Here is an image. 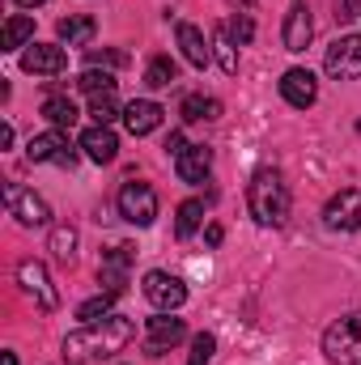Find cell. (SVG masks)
Masks as SVG:
<instances>
[{
  "mask_svg": "<svg viewBox=\"0 0 361 365\" xmlns=\"http://www.w3.org/2000/svg\"><path fill=\"white\" fill-rule=\"evenodd\" d=\"M132 336H136V323H132V319L106 314V319L86 323L81 331H73V336L64 340V357L77 361V365L90 361V357H115V353H123V349L132 344Z\"/></svg>",
  "mask_w": 361,
  "mask_h": 365,
  "instance_id": "1",
  "label": "cell"
},
{
  "mask_svg": "<svg viewBox=\"0 0 361 365\" xmlns=\"http://www.w3.org/2000/svg\"><path fill=\"white\" fill-rule=\"evenodd\" d=\"M247 204H251V217L260 225H285L289 217V187L276 170H255L251 187H247Z\"/></svg>",
  "mask_w": 361,
  "mask_h": 365,
  "instance_id": "2",
  "label": "cell"
},
{
  "mask_svg": "<svg viewBox=\"0 0 361 365\" xmlns=\"http://www.w3.org/2000/svg\"><path fill=\"white\" fill-rule=\"evenodd\" d=\"M323 357L332 365H361V310L336 319L323 331Z\"/></svg>",
  "mask_w": 361,
  "mask_h": 365,
  "instance_id": "3",
  "label": "cell"
},
{
  "mask_svg": "<svg viewBox=\"0 0 361 365\" xmlns=\"http://www.w3.org/2000/svg\"><path fill=\"white\" fill-rule=\"evenodd\" d=\"M115 204H119V217L132 221V225H153V217H158V191H153L149 182L128 179L119 187Z\"/></svg>",
  "mask_w": 361,
  "mask_h": 365,
  "instance_id": "4",
  "label": "cell"
},
{
  "mask_svg": "<svg viewBox=\"0 0 361 365\" xmlns=\"http://www.w3.org/2000/svg\"><path fill=\"white\" fill-rule=\"evenodd\" d=\"M4 204H9V217H17L21 225H51L47 200L34 195V191L21 187V182H4Z\"/></svg>",
  "mask_w": 361,
  "mask_h": 365,
  "instance_id": "5",
  "label": "cell"
},
{
  "mask_svg": "<svg viewBox=\"0 0 361 365\" xmlns=\"http://www.w3.org/2000/svg\"><path fill=\"white\" fill-rule=\"evenodd\" d=\"M327 77L336 81H357L361 77V34H345L327 47V60H323Z\"/></svg>",
  "mask_w": 361,
  "mask_h": 365,
  "instance_id": "6",
  "label": "cell"
},
{
  "mask_svg": "<svg viewBox=\"0 0 361 365\" xmlns=\"http://www.w3.org/2000/svg\"><path fill=\"white\" fill-rule=\"evenodd\" d=\"M17 284L26 289V297H34L39 310H56V306H60V293H56L51 276H47V268H43L39 259H21V264H17Z\"/></svg>",
  "mask_w": 361,
  "mask_h": 365,
  "instance_id": "7",
  "label": "cell"
},
{
  "mask_svg": "<svg viewBox=\"0 0 361 365\" xmlns=\"http://www.w3.org/2000/svg\"><path fill=\"white\" fill-rule=\"evenodd\" d=\"M183 336H187V323H183V319H175V310H158V314L149 319L145 349H149L153 357H162V353H171L175 344H183Z\"/></svg>",
  "mask_w": 361,
  "mask_h": 365,
  "instance_id": "8",
  "label": "cell"
},
{
  "mask_svg": "<svg viewBox=\"0 0 361 365\" xmlns=\"http://www.w3.org/2000/svg\"><path fill=\"white\" fill-rule=\"evenodd\" d=\"M323 225L327 230H361V191L357 187H345V191H336L327 200Z\"/></svg>",
  "mask_w": 361,
  "mask_h": 365,
  "instance_id": "9",
  "label": "cell"
},
{
  "mask_svg": "<svg viewBox=\"0 0 361 365\" xmlns=\"http://www.w3.org/2000/svg\"><path fill=\"white\" fill-rule=\"evenodd\" d=\"M26 158H30V162H56V166H73V162H77V153H73V145H68V136H64L60 128L30 136Z\"/></svg>",
  "mask_w": 361,
  "mask_h": 365,
  "instance_id": "10",
  "label": "cell"
},
{
  "mask_svg": "<svg viewBox=\"0 0 361 365\" xmlns=\"http://www.w3.org/2000/svg\"><path fill=\"white\" fill-rule=\"evenodd\" d=\"M145 297L158 306V310H179L183 302H187V284H183L179 276L171 272H145Z\"/></svg>",
  "mask_w": 361,
  "mask_h": 365,
  "instance_id": "11",
  "label": "cell"
},
{
  "mask_svg": "<svg viewBox=\"0 0 361 365\" xmlns=\"http://www.w3.org/2000/svg\"><path fill=\"white\" fill-rule=\"evenodd\" d=\"M280 98H285L289 106H298V110L315 106V98H319V81H315V73H310V68H289V73L280 77Z\"/></svg>",
  "mask_w": 361,
  "mask_h": 365,
  "instance_id": "12",
  "label": "cell"
},
{
  "mask_svg": "<svg viewBox=\"0 0 361 365\" xmlns=\"http://www.w3.org/2000/svg\"><path fill=\"white\" fill-rule=\"evenodd\" d=\"M68 64L64 47H51V43H30V51L21 56V68L26 73H39V77H60Z\"/></svg>",
  "mask_w": 361,
  "mask_h": 365,
  "instance_id": "13",
  "label": "cell"
},
{
  "mask_svg": "<svg viewBox=\"0 0 361 365\" xmlns=\"http://www.w3.org/2000/svg\"><path fill=\"white\" fill-rule=\"evenodd\" d=\"M162 106L153 102V98H132L128 106H123V128L132 132V136H149L153 128H162Z\"/></svg>",
  "mask_w": 361,
  "mask_h": 365,
  "instance_id": "14",
  "label": "cell"
},
{
  "mask_svg": "<svg viewBox=\"0 0 361 365\" xmlns=\"http://www.w3.org/2000/svg\"><path fill=\"white\" fill-rule=\"evenodd\" d=\"M310 34H315V21H310L306 4H302V0H289V13H285V30H280V38H285V51H306Z\"/></svg>",
  "mask_w": 361,
  "mask_h": 365,
  "instance_id": "15",
  "label": "cell"
},
{
  "mask_svg": "<svg viewBox=\"0 0 361 365\" xmlns=\"http://www.w3.org/2000/svg\"><path fill=\"white\" fill-rule=\"evenodd\" d=\"M128 268H132V247H111V255H102V268H98V284H106V293H123L128 284Z\"/></svg>",
  "mask_w": 361,
  "mask_h": 365,
  "instance_id": "16",
  "label": "cell"
},
{
  "mask_svg": "<svg viewBox=\"0 0 361 365\" xmlns=\"http://www.w3.org/2000/svg\"><path fill=\"white\" fill-rule=\"evenodd\" d=\"M175 34H179L183 60H187L191 68H208V64H213V43H204V30H200V26L179 21V26H175Z\"/></svg>",
  "mask_w": 361,
  "mask_h": 365,
  "instance_id": "17",
  "label": "cell"
},
{
  "mask_svg": "<svg viewBox=\"0 0 361 365\" xmlns=\"http://www.w3.org/2000/svg\"><path fill=\"white\" fill-rule=\"evenodd\" d=\"M81 149H86V158L98 162V166H111L115 158H119V136L106 128V123H93L90 132L81 136Z\"/></svg>",
  "mask_w": 361,
  "mask_h": 365,
  "instance_id": "18",
  "label": "cell"
},
{
  "mask_svg": "<svg viewBox=\"0 0 361 365\" xmlns=\"http://www.w3.org/2000/svg\"><path fill=\"white\" fill-rule=\"evenodd\" d=\"M208 166H213V149L208 145H187L179 158H175V175L183 182H204Z\"/></svg>",
  "mask_w": 361,
  "mask_h": 365,
  "instance_id": "19",
  "label": "cell"
},
{
  "mask_svg": "<svg viewBox=\"0 0 361 365\" xmlns=\"http://www.w3.org/2000/svg\"><path fill=\"white\" fill-rule=\"evenodd\" d=\"M179 115L187 123H213V119H221V102L217 98H204V93H187Z\"/></svg>",
  "mask_w": 361,
  "mask_h": 365,
  "instance_id": "20",
  "label": "cell"
},
{
  "mask_svg": "<svg viewBox=\"0 0 361 365\" xmlns=\"http://www.w3.org/2000/svg\"><path fill=\"white\" fill-rule=\"evenodd\" d=\"M60 38L68 43V47H90V38L98 34V26H93V17H77V13H68V17H60Z\"/></svg>",
  "mask_w": 361,
  "mask_h": 365,
  "instance_id": "21",
  "label": "cell"
},
{
  "mask_svg": "<svg viewBox=\"0 0 361 365\" xmlns=\"http://www.w3.org/2000/svg\"><path fill=\"white\" fill-rule=\"evenodd\" d=\"M34 38V17H21V13H13L9 21H4V38H0V51H17V47H26Z\"/></svg>",
  "mask_w": 361,
  "mask_h": 365,
  "instance_id": "22",
  "label": "cell"
},
{
  "mask_svg": "<svg viewBox=\"0 0 361 365\" xmlns=\"http://www.w3.org/2000/svg\"><path fill=\"white\" fill-rule=\"evenodd\" d=\"M43 115L64 132V128H73L81 115H77V102L73 98H64V93H51V98H43Z\"/></svg>",
  "mask_w": 361,
  "mask_h": 365,
  "instance_id": "23",
  "label": "cell"
},
{
  "mask_svg": "<svg viewBox=\"0 0 361 365\" xmlns=\"http://www.w3.org/2000/svg\"><path fill=\"white\" fill-rule=\"evenodd\" d=\"M213 60L221 64V73H238V47H234V38H230V30L225 26H217L213 30Z\"/></svg>",
  "mask_w": 361,
  "mask_h": 365,
  "instance_id": "24",
  "label": "cell"
},
{
  "mask_svg": "<svg viewBox=\"0 0 361 365\" xmlns=\"http://www.w3.org/2000/svg\"><path fill=\"white\" fill-rule=\"evenodd\" d=\"M200 225H204V200H183L179 212H175V234L179 238H191Z\"/></svg>",
  "mask_w": 361,
  "mask_h": 365,
  "instance_id": "25",
  "label": "cell"
},
{
  "mask_svg": "<svg viewBox=\"0 0 361 365\" xmlns=\"http://www.w3.org/2000/svg\"><path fill=\"white\" fill-rule=\"evenodd\" d=\"M175 77H179V68H175L171 56H153L149 68H145V86L149 90H166V86H175Z\"/></svg>",
  "mask_w": 361,
  "mask_h": 365,
  "instance_id": "26",
  "label": "cell"
},
{
  "mask_svg": "<svg viewBox=\"0 0 361 365\" xmlns=\"http://www.w3.org/2000/svg\"><path fill=\"white\" fill-rule=\"evenodd\" d=\"M77 90L81 93H115V77H111V68H86L81 77H77Z\"/></svg>",
  "mask_w": 361,
  "mask_h": 365,
  "instance_id": "27",
  "label": "cell"
},
{
  "mask_svg": "<svg viewBox=\"0 0 361 365\" xmlns=\"http://www.w3.org/2000/svg\"><path fill=\"white\" fill-rule=\"evenodd\" d=\"M90 115H93V123H106V128H111V119H115V115H123V110H119L115 93H93V98H90Z\"/></svg>",
  "mask_w": 361,
  "mask_h": 365,
  "instance_id": "28",
  "label": "cell"
},
{
  "mask_svg": "<svg viewBox=\"0 0 361 365\" xmlns=\"http://www.w3.org/2000/svg\"><path fill=\"white\" fill-rule=\"evenodd\" d=\"M73 247H77V230L73 225H56L51 230V251H56V259H73Z\"/></svg>",
  "mask_w": 361,
  "mask_h": 365,
  "instance_id": "29",
  "label": "cell"
},
{
  "mask_svg": "<svg viewBox=\"0 0 361 365\" xmlns=\"http://www.w3.org/2000/svg\"><path fill=\"white\" fill-rule=\"evenodd\" d=\"M111 302H115V293H102V297L81 302V306H77V319H81V323H98V319H106V314H111Z\"/></svg>",
  "mask_w": 361,
  "mask_h": 365,
  "instance_id": "30",
  "label": "cell"
},
{
  "mask_svg": "<svg viewBox=\"0 0 361 365\" xmlns=\"http://www.w3.org/2000/svg\"><path fill=\"white\" fill-rule=\"evenodd\" d=\"M213 353H217L213 331H200V336H191V357H187V365H208L213 361Z\"/></svg>",
  "mask_w": 361,
  "mask_h": 365,
  "instance_id": "31",
  "label": "cell"
},
{
  "mask_svg": "<svg viewBox=\"0 0 361 365\" xmlns=\"http://www.w3.org/2000/svg\"><path fill=\"white\" fill-rule=\"evenodd\" d=\"M225 30H230V38H238V43H251V38H255V21H251L247 13H234V17L225 21Z\"/></svg>",
  "mask_w": 361,
  "mask_h": 365,
  "instance_id": "32",
  "label": "cell"
},
{
  "mask_svg": "<svg viewBox=\"0 0 361 365\" xmlns=\"http://www.w3.org/2000/svg\"><path fill=\"white\" fill-rule=\"evenodd\" d=\"M123 60V51H90V68H119Z\"/></svg>",
  "mask_w": 361,
  "mask_h": 365,
  "instance_id": "33",
  "label": "cell"
},
{
  "mask_svg": "<svg viewBox=\"0 0 361 365\" xmlns=\"http://www.w3.org/2000/svg\"><path fill=\"white\" fill-rule=\"evenodd\" d=\"M336 17H345V21L361 17V0H336Z\"/></svg>",
  "mask_w": 361,
  "mask_h": 365,
  "instance_id": "34",
  "label": "cell"
},
{
  "mask_svg": "<svg viewBox=\"0 0 361 365\" xmlns=\"http://www.w3.org/2000/svg\"><path fill=\"white\" fill-rule=\"evenodd\" d=\"M183 149H187V140H183L179 132H171V140H166V153H175V158H179Z\"/></svg>",
  "mask_w": 361,
  "mask_h": 365,
  "instance_id": "35",
  "label": "cell"
},
{
  "mask_svg": "<svg viewBox=\"0 0 361 365\" xmlns=\"http://www.w3.org/2000/svg\"><path fill=\"white\" fill-rule=\"evenodd\" d=\"M221 234H225L221 225H208V234H204V238H208V247H217V242H221Z\"/></svg>",
  "mask_w": 361,
  "mask_h": 365,
  "instance_id": "36",
  "label": "cell"
},
{
  "mask_svg": "<svg viewBox=\"0 0 361 365\" xmlns=\"http://www.w3.org/2000/svg\"><path fill=\"white\" fill-rule=\"evenodd\" d=\"M0 365H17V353H0Z\"/></svg>",
  "mask_w": 361,
  "mask_h": 365,
  "instance_id": "37",
  "label": "cell"
},
{
  "mask_svg": "<svg viewBox=\"0 0 361 365\" xmlns=\"http://www.w3.org/2000/svg\"><path fill=\"white\" fill-rule=\"evenodd\" d=\"M17 4H21V9H34V4H43V0H17Z\"/></svg>",
  "mask_w": 361,
  "mask_h": 365,
  "instance_id": "38",
  "label": "cell"
},
{
  "mask_svg": "<svg viewBox=\"0 0 361 365\" xmlns=\"http://www.w3.org/2000/svg\"><path fill=\"white\" fill-rule=\"evenodd\" d=\"M230 4H238V9H251V4H255V0H230Z\"/></svg>",
  "mask_w": 361,
  "mask_h": 365,
  "instance_id": "39",
  "label": "cell"
}]
</instances>
